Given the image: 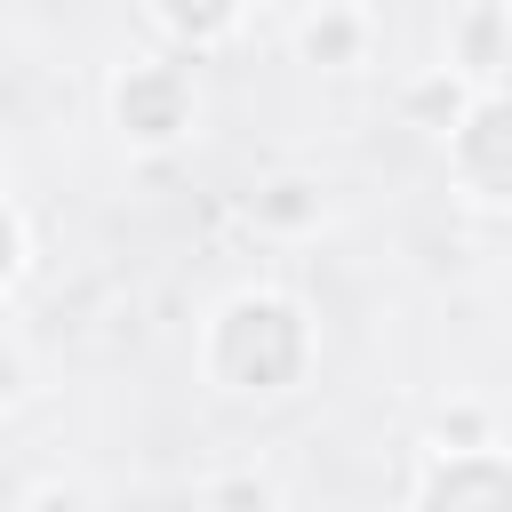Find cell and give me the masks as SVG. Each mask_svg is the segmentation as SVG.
Returning a JSON list of instances; mask_svg holds the SVG:
<instances>
[{"label":"cell","instance_id":"6da1fadb","mask_svg":"<svg viewBox=\"0 0 512 512\" xmlns=\"http://www.w3.org/2000/svg\"><path fill=\"white\" fill-rule=\"evenodd\" d=\"M192 360L224 400H288L320 360V328L288 288H232L200 320Z\"/></svg>","mask_w":512,"mask_h":512},{"label":"cell","instance_id":"7a4b0ae2","mask_svg":"<svg viewBox=\"0 0 512 512\" xmlns=\"http://www.w3.org/2000/svg\"><path fill=\"white\" fill-rule=\"evenodd\" d=\"M104 120L128 152H176L192 128H200V80H192V56L176 48H144L128 64H112L104 80Z\"/></svg>","mask_w":512,"mask_h":512},{"label":"cell","instance_id":"3957f363","mask_svg":"<svg viewBox=\"0 0 512 512\" xmlns=\"http://www.w3.org/2000/svg\"><path fill=\"white\" fill-rule=\"evenodd\" d=\"M440 160H448V184L472 208L512 216V80L504 88H472L464 120L440 136Z\"/></svg>","mask_w":512,"mask_h":512},{"label":"cell","instance_id":"277c9868","mask_svg":"<svg viewBox=\"0 0 512 512\" xmlns=\"http://www.w3.org/2000/svg\"><path fill=\"white\" fill-rule=\"evenodd\" d=\"M408 512H512V448H464V456H424Z\"/></svg>","mask_w":512,"mask_h":512},{"label":"cell","instance_id":"5b68a950","mask_svg":"<svg viewBox=\"0 0 512 512\" xmlns=\"http://www.w3.org/2000/svg\"><path fill=\"white\" fill-rule=\"evenodd\" d=\"M448 72L464 88H504L512 80V0L448 8Z\"/></svg>","mask_w":512,"mask_h":512},{"label":"cell","instance_id":"8992f818","mask_svg":"<svg viewBox=\"0 0 512 512\" xmlns=\"http://www.w3.org/2000/svg\"><path fill=\"white\" fill-rule=\"evenodd\" d=\"M368 40H376V24H368V8H352V0H320V8L296 24V56L320 64V72L368 64Z\"/></svg>","mask_w":512,"mask_h":512},{"label":"cell","instance_id":"52a82bcc","mask_svg":"<svg viewBox=\"0 0 512 512\" xmlns=\"http://www.w3.org/2000/svg\"><path fill=\"white\" fill-rule=\"evenodd\" d=\"M144 8L176 56H208V48L240 40V24H248V0H144Z\"/></svg>","mask_w":512,"mask_h":512},{"label":"cell","instance_id":"ba28073f","mask_svg":"<svg viewBox=\"0 0 512 512\" xmlns=\"http://www.w3.org/2000/svg\"><path fill=\"white\" fill-rule=\"evenodd\" d=\"M464 104H472V88H464V80H456L448 64H432V72L400 80V120H408V128H424L432 144H440V136H448L456 120H464Z\"/></svg>","mask_w":512,"mask_h":512},{"label":"cell","instance_id":"9c48e42d","mask_svg":"<svg viewBox=\"0 0 512 512\" xmlns=\"http://www.w3.org/2000/svg\"><path fill=\"white\" fill-rule=\"evenodd\" d=\"M464 448H496V416L480 400H456L432 416V456H464Z\"/></svg>","mask_w":512,"mask_h":512},{"label":"cell","instance_id":"30bf717a","mask_svg":"<svg viewBox=\"0 0 512 512\" xmlns=\"http://www.w3.org/2000/svg\"><path fill=\"white\" fill-rule=\"evenodd\" d=\"M256 224H272V232H304V224H320V192L296 184V176H280V184L256 192Z\"/></svg>","mask_w":512,"mask_h":512},{"label":"cell","instance_id":"8fae6325","mask_svg":"<svg viewBox=\"0 0 512 512\" xmlns=\"http://www.w3.org/2000/svg\"><path fill=\"white\" fill-rule=\"evenodd\" d=\"M200 512H280V496H272L264 480L232 472V480H208V488H200Z\"/></svg>","mask_w":512,"mask_h":512},{"label":"cell","instance_id":"7c38bea8","mask_svg":"<svg viewBox=\"0 0 512 512\" xmlns=\"http://www.w3.org/2000/svg\"><path fill=\"white\" fill-rule=\"evenodd\" d=\"M32 384H40V376H32L24 336H8V328H0V416H8V408H24V400H32Z\"/></svg>","mask_w":512,"mask_h":512},{"label":"cell","instance_id":"4fadbf2b","mask_svg":"<svg viewBox=\"0 0 512 512\" xmlns=\"http://www.w3.org/2000/svg\"><path fill=\"white\" fill-rule=\"evenodd\" d=\"M24 248H32V240H24V216H16V200L0 192V304H8V288L24 280Z\"/></svg>","mask_w":512,"mask_h":512},{"label":"cell","instance_id":"5bb4252c","mask_svg":"<svg viewBox=\"0 0 512 512\" xmlns=\"http://www.w3.org/2000/svg\"><path fill=\"white\" fill-rule=\"evenodd\" d=\"M24 512H96V504H88V488H72V480H40V488L24 496Z\"/></svg>","mask_w":512,"mask_h":512}]
</instances>
